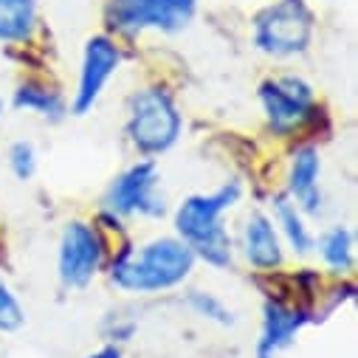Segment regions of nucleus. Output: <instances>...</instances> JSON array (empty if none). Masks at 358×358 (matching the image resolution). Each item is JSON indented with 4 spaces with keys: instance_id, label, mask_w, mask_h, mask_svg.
<instances>
[{
    "instance_id": "obj_1",
    "label": "nucleus",
    "mask_w": 358,
    "mask_h": 358,
    "mask_svg": "<svg viewBox=\"0 0 358 358\" xmlns=\"http://www.w3.org/2000/svg\"><path fill=\"white\" fill-rule=\"evenodd\" d=\"M192 248L172 237H152L133 248L124 245L110 262V282L130 296H155L184 285L195 271Z\"/></svg>"
},
{
    "instance_id": "obj_2",
    "label": "nucleus",
    "mask_w": 358,
    "mask_h": 358,
    "mask_svg": "<svg viewBox=\"0 0 358 358\" xmlns=\"http://www.w3.org/2000/svg\"><path fill=\"white\" fill-rule=\"evenodd\" d=\"M240 198H243V184L226 181L212 192H198L184 198L172 215L175 237L192 248L195 259H203L217 271L234 262V240L223 226V215L234 209Z\"/></svg>"
},
{
    "instance_id": "obj_3",
    "label": "nucleus",
    "mask_w": 358,
    "mask_h": 358,
    "mask_svg": "<svg viewBox=\"0 0 358 358\" xmlns=\"http://www.w3.org/2000/svg\"><path fill=\"white\" fill-rule=\"evenodd\" d=\"M127 138L141 158L169 152L184 130V119L175 99L164 87H141L127 105Z\"/></svg>"
},
{
    "instance_id": "obj_4",
    "label": "nucleus",
    "mask_w": 358,
    "mask_h": 358,
    "mask_svg": "<svg viewBox=\"0 0 358 358\" xmlns=\"http://www.w3.org/2000/svg\"><path fill=\"white\" fill-rule=\"evenodd\" d=\"M316 17L305 0H277L265 6L254 17V45L257 51L288 59L296 54H305L313 43Z\"/></svg>"
},
{
    "instance_id": "obj_5",
    "label": "nucleus",
    "mask_w": 358,
    "mask_h": 358,
    "mask_svg": "<svg viewBox=\"0 0 358 358\" xmlns=\"http://www.w3.org/2000/svg\"><path fill=\"white\" fill-rule=\"evenodd\" d=\"M259 105L265 113V122L274 136L288 138L305 130L316 119V94L310 82L294 73L271 76L259 85Z\"/></svg>"
},
{
    "instance_id": "obj_6",
    "label": "nucleus",
    "mask_w": 358,
    "mask_h": 358,
    "mask_svg": "<svg viewBox=\"0 0 358 358\" xmlns=\"http://www.w3.org/2000/svg\"><path fill=\"white\" fill-rule=\"evenodd\" d=\"M161 172L152 158H141L122 169L108 192H105V209L113 217H144V220H161L166 215V201L158 192Z\"/></svg>"
},
{
    "instance_id": "obj_7",
    "label": "nucleus",
    "mask_w": 358,
    "mask_h": 358,
    "mask_svg": "<svg viewBox=\"0 0 358 358\" xmlns=\"http://www.w3.org/2000/svg\"><path fill=\"white\" fill-rule=\"evenodd\" d=\"M105 237L87 220H68L57 243V274L68 291L87 288L105 265Z\"/></svg>"
},
{
    "instance_id": "obj_8",
    "label": "nucleus",
    "mask_w": 358,
    "mask_h": 358,
    "mask_svg": "<svg viewBox=\"0 0 358 358\" xmlns=\"http://www.w3.org/2000/svg\"><path fill=\"white\" fill-rule=\"evenodd\" d=\"M195 15V0H110L108 26L119 34L164 31L172 34L184 29Z\"/></svg>"
},
{
    "instance_id": "obj_9",
    "label": "nucleus",
    "mask_w": 358,
    "mask_h": 358,
    "mask_svg": "<svg viewBox=\"0 0 358 358\" xmlns=\"http://www.w3.org/2000/svg\"><path fill=\"white\" fill-rule=\"evenodd\" d=\"M119 65H122V51L108 34H96V37L87 40L85 51H82L76 94H73V102L68 110H73V116L91 113L94 105L102 99L108 82L119 71Z\"/></svg>"
},
{
    "instance_id": "obj_10",
    "label": "nucleus",
    "mask_w": 358,
    "mask_h": 358,
    "mask_svg": "<svg viewBox=\"0 0 358 358\" xmlns=\"http://www.w3.org/2000/svg\"><path fill=\"white\" fill-rule=\"evenodd\" d=\"M310 322H313V313L308 308L265 296L262 324H259V338H257L254 355L257 358H277Z\"/></svg>"
},
{
    "instance_id": "obj_11",
    "label": "nucleus",
    "mask_w": 358,
    "mask_h": 358,
    "mask_svg": "<svg viewBox=\"0 0 358 358\" xmlns=\"http://www.w3.org/2000/svg\"><path fill=\"white\" fill-rule=\"evenodd\" d=\"M240 248H243L245 262L259 274H274L277 268L285 262L282 237H280L271 215H265L259 209L248 212V217L243 220Z\"/></svg>"
},
{
    "instance_id": "obj_12",
    "label": "nucleus",
    "mask_w": 358,
    "mask_h": 358,
    "mask_svg": "<svg viewBox=\"0 0 358 358\" xmlns=\"http://www.w3.org/2000/svg\"><path fill=\"white\" fill-rule=\"evenodd\" d=\"M322 178V155L313 144H302L291 152V164H288V184H285V195L299 206L302 215H319L324 195L319 187Z\"/></svg>"
},
{
    "instance_id": "obj_13",
    "label": "nucleus",
    "mask_w": 358,
    "mask_h": 358,
    "mask_svg": "<svg viewBox=\"0 0 358 358\" xmlns=\"http://www.w3.org/2000/svg\"><path fill=\"white\" fill-rule=\"evenodd\" d=\"M12 105L17 110L37 113L45 122H62L71 113L65 96L57 91V87H51L45 82H37V79H29V82H20L17 85V91L12 96Z\"/></svg>"
},
{
    "instance_id": "obj_14",
    "label": "nucleus",
    "mask_w": 358,
    "mask_h": 358,
    "mask_svg": "<svg viewBox=\"0 0 358 358\" xmlns=\"http://www.w3.org/2000/svg\"><path fill=\"white\" fill-rule=\"evenodd\" d=\"M271 220H274L280 237L288 243V248H291L294 254H299V257L310 254V248H313V234H310V229H308V223H305V215L299 212V206H296L285 192H280V195L274 198V217H271Z\"/></svg>"
},
{
    "instance_id": "obj_15",
    "label": "nucleus",
    "mask_w": 358,
    "mask_h": 358,
    "mask_svg": "<svg viewBox=\"0 0 358 358\" xmlns=\"http://www.w3.org/2000/svg\"><path fill=\"white\" fill-rule=\"evenodd\" d=\"M322 262L330 268L333 274H350L355 265V240L352 231L347 226H330L327 231H322V237L313 243Z\"/></svg>"
},
{
    "instance_id": "obj_16",
    "label": "nucleus",
    "mask_w": 358,
    "mask_h": 358,
    "mask_svg": "<svg viewBox=\"0 0 358 358\" xmlns=\"http://www.w3.org/2000/svg\"><path fill=\"white\" fill-rule=\"evenodd\" d=\"M37 29L34 0H0V43H26Z\"/></svg>"
},
{
    "instance_id": "obj_17",
    "label": "nucleus",
    "mask_w": 358,
    "mask_h": 358,
    "mask_svg": "<svg viewBox=\"0 0 358 358\" xmlns=\"http://www.w3.org/2000/svg\"><path fill=\"white\" fill-rule=\"evenodd\" d=\"M184 302H187V308H189L195 316H201V319H206V322H212V324H220V327L234 324L231 308H229L220 296H215V294H209V291H189Z\"/></svg>"
},
{
    "instance_id": "obj_18",
    "label": "nucleus",
    "mask_w": 358,
    "mask_h": 358,
    "mask_svg": "<svg viewBox=\"0 0 358 358\" xmlns=\"http://www.w3.org/2000/svg\"><path fill=\"white\" fill-rule=\"evenodd\" d=\"M6 161L17 181H31L37 172V150L31 141H15L6 152Z\"/></svg>"
},
{
    "instance_id": "obj_19",
    "label": "nucleus",
    "mask_w": 358,
    "mask_h": 358,
    "mask_svg": "<svg viewBox=\"0 0 358 358\" xmlns=\"http://www.w3.org/2000/svg\"><path fill=\"white\" fill-rule=\"evenodd\" d=\"M23 322H26V313H23L20 299L0 280V333H15L23 327Z\"/></svg>"
},
{
    "instance_id": "obj_20",
    "label": "nucleus",
    "mask_w": 358,
    "mask_h": 358,
    "mask_svg": "<svg viewBox=\"0 0 358 358\" xmlns=\"http://www.w3.org/2000/svg\"><path fill=\"white\" fill-rule=\"evenodd\" d=\"M85 358H124V355H122V350L116 344H105V347H99L94 352H87Z\"/></svg>"
},
{
    "instance_id": "obj_21",
    "label": "nucleus",
    "mask_w": 358,
    "mask_h": 358,
    "mask_svg": "<svg viewBox=\"0 0 358 358\" xmlns=\"http://www.w3.org/2000/svg\"><path fill=\"white\" fill-rule=\"evenodd\" d=\"M3 110H6V102H3V96H0V116H3Z\"/></svg>"
}]
</instances>
